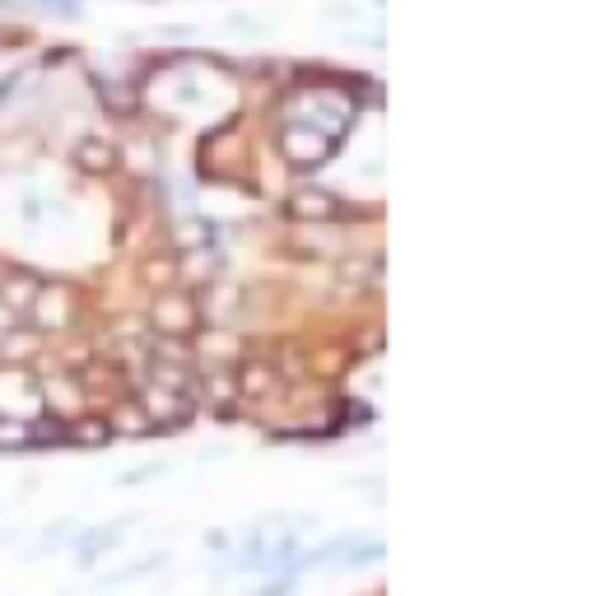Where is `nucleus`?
<instances>
[{
  "label": "nucleus",
  "mask_w": 596,
  "mask_h": 596,
  "mask_svg": "<svg viewBox=\"0 0 596 596\" xmlns=\"http://www.w3.org/2000/svg\"><path fill=\"white\" fill-rule=\"evenodd\" d=\"M108 154H103V145H84V163H103Z\"/></svg>",
  "instance_id": "obj_2"
},
{
  "label": "nucleus",
  "mask_w": 596,
  "mask_h": 596,
  "mask_svg": "<svg viewBox=\"0 0 596 596\" xmlns=\"http://www.w3.org/2000/svg\"><path fill=\"white\" fill-rule=\"evenodd\" d=\"M33 298H38L33 280H10L5 285V308H33Z\"/></svg>",
  "instance_id": "obj_1"
}]
</instances>
